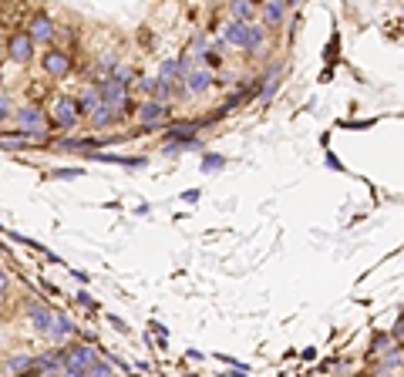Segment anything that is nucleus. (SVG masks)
Instances as JSON below:
<instances>
[{"label": "nucleus", "instance_id": "nucleus-1", "mask_svg": "<svg viewBox=\"0 0 404 377\" xmlns=\"http://www.w3.org/2000/svg\"><path fill=\"white\" fill-rule=\"evenodd\" d=\"M14 125H17L20 138H44V128H47V118L38 105H24L17 114H10Z\"/></svg>", "mask_w": 404, "mask_h": 377}, {"label": "nucleus", "instance_id": "nucleus-2", "mask_svg": "<svg viewBox=\"0 0 404 377\" xmlns=\"http://www.w3.org/2000/svg\"><path fill=\"white\" fill-rule=\"evenodd\" d=\"M40 68H44V75L61 81V77L71 75V54L68 51H58V47H51V51H44L40 54Z\"/></svg>", "mask_w": 404, "mask_h": 377}, {"label": "nucleus", "instance_id": "nucleus-3", "mask_svg": "<svg viewBox=\"0 0 404 377\" xmlns=\"http://www.w3.org/2000/svg\"><path fill=\"white\" fill-rule=\"evenodd\" d=\"M51 125L54 128H71L77 118H81V112H77V101L75 98H54V105H51Z\"/></svg>", "mask_w": 404, "mask_h": 377}, {"label": "nucleus", "instance_id": "nucleus-4", "mask_svg": "<svg viewBox=\"0 0 404 377\" xmlns=\"http://www.w3.org/2000/svg\"><path fill=\"white\" fill-rule=\"evenodd\" d=\"M31 54H34V40H31V34H27V31H14V34L7 38V57L17 61V64H27Z\"/></svg>", "mask_w": 404, "mask_h": 377}, {"label": "nucleus", "instance_id": "nucleus-5", "mask_svg": "<svg viewBox=\"0 0 404 377\" xmlns=\"http://www.w3.org/2000/svg\"><path fill=\"white\" fill-rule=\"evenodd\" d=\"M283 17H287V3L283 0H263V24L269 31L283 27Z\"/></svg>", "mask_w": 404, "mask_h": 377}, {"label": "nucleus", "instance_id": "nucleus-6", "mask_svg": "<svg viewBox=\"0 0 404 377\" xmlns=\"http://www.w3.org/2000/svg\"><path fill=\"white\" fill-rule=\"evenodd\" d=\"M27 34H31V40H44V44H47V40L54 38V20L47 17V14H34Z\"/></svg>", "mask_w": 404, "mask_h": 377}, {"label": "nucleus", "instance_id": "nucleus-7", "mask_svg": "<svg viewBox=\"0 0 404 377\" xmlns=\"http://www.w3.org/2000/svg\"><path fill=\"white\" fill-rule=\"evenodd\" d=\"M27 317H31V323L38 327L40 334H51V323H54V313H51L47 306H40V303H31V306H27Z\"/></svg>", "mask_w": 404, "mask_h": 377}, {"label": "nucleus", "instance_id": "nucleus-8", "mask_svg": "<svg viewBox=\"0 0 404 377\" xmlns=\"http://www.w3.org/2000/svg\"><path fill=\"white\" fill-rule=\"evenodd\" d=\"M165 112H169V108H165L162 101H145V105L138 108V118H142V121H145L149 128H155V125H158V121L165 118Z\"/></svg>", "mask_w": 404, "mask_h": 377}, {"label": "nucleus", "instance_id": "nucleus-9", "mask_svg": "<svg viewBox=\"0 0 404 377\" xmlns=\"http://www.w3.org/2000/svg\"><path fill=\"white\" fill-rule=\"evenodd\" d=\"M186 84H189V91H206V88H209L212 84V75L209 71H206V68H195V71H189V75H186Z\"/></svg>", "mask_w": 404, "mask_h": 377}, {"label": "nucleus", "instance_id": "nucleus-10", "mask_svg": "<svg viewBox=\"0 0 404 377\" xmlns=\"http://www.w3.org/2000/svg\"><path fill=\"white\" fill-rule=\"evenodd\" d=\"M226 44H232V47H243L246 44V20H232L230 27H226Z\"/></svg>", "mask_w": 404, "mask_h": 377}, {"label": "nucleus", "instance_id": "nucleus-11", "mask_svg": "<svg viewBox=\"0 0 404 377\" xmlns=\"http://www.w3.org/2000/svg\"><path fill=\"white\" fill-rule=\"evenodd\" d=\"M263 40H267V31L246 20V44H243V51H256V47H263Z\"/></svg>", "mask_w": 404, "mask_h": 377}, {"label": "nucleus", "instance_id": "nucleus-12", "mask_svg": "<svg viewBox=\"0 0 404 377\" xmlns=\"http://www.w3.org/2000/svg\"><path fill=\"white\" fill-rule=\"evenodd\" d=\"M182 75H186V64H179V61H165V64H162V71H158V81L175 84Z\"/></svg>", "mask_w": 404, "mask_h": 377}, {"label": "nucleus", "instance_id": "nucleus-13", "mask_svg": "<svg viewBox=\"0 0 404 377\" xmlns=\"http://www.w3.org/2000/svg\"><path fill=\"white\" fill-rule=\"evenodd\" d=\"M101 108V94H98V88L95 91H84L81 94V101H77V112L81 114H91V112H98Z\"/></svg>", "mask_w": 404, "mask_h": 377}, {"label": "nucleus", "instance_id": "nucleus-14", "mask_svg": "<svg viewBox=\"0 0 404 377\" xmlns=\"http://www.w3.org/2000/svg\"><path fill=\"white\" fill-rule=\"evenodd\" d=\"M17 14H20V0H0V20H7L14 27Z\"/></svg>", "mask_w": 404, "mask_h": 377}, {"label": "nucleus", "instance_id": "nucleus-15", "mask_svg": "<svg viewBox=\"0 0 404 377\" xmlns=\"http://www.w3.org/2000/svg\"><path fill=\"white\" fill-rule=\"evenodd\" d=\"M3 371L7 374H31V357H14L3 364Z\"/></svg>", "mask_w": 404, "mask_h": 377}, {"label": "nucleus", "instance_id": "nucleus-16", "mask_svg": "<svg viewBox=\"0 0 404 377\" xmlns=\"http://www.w3.org/2000/svg\"><path fill=\"white\" fill-rule=\"evenodd\" d=\"M232 17L250 20L253 17V0H232Z\"/></svg>", "mask_w": 404, "mask_h": 377}, {"label": "nucleus", "instance_id": "nucleus-17", "mask_svg": "<svg viewBox=\"0 0 404 377\" xmlns=\"http://www.w3.org/2000/svg\"><path fill=\"white\" fill-rule=\"evenodd\" d=\"M280 68H269V75H267V88H263V94H260V101H269L273 94H276V84H280Z\"/></svg>", "mask_w": 404, "mask_h": 377}, {"label": "nucleus", "instance_id": "nucleus-18", "mask_svg": "<svg viewBox=\"0 0 404 377\" xmlns=\"http://www.w3.org/2000/svg\"><path fill=\"white\" fill-rule=\"evenodd\" d=\"M58 323H51V330H54V337H68V334H75V323L68 320V317H54Z\"/></svg>", "mask_w": 404, "mask_h": 377}, {"label": "nucleus", "instance_id": "nucleus-19", "mask_svg": "<svg viewBox=\"0 0 404 377\" xmlns=\"http://www.w3.org/2000/svg\"><path fill=\"white\" fill-rule=\"evenodd\" d=\"M226 165V158L223 155H206V162H202V172H219Z\"/></svg>", "mask_w": 404, "mask_h": 377}, {"label": "nucleus", "instance_id": "nucleus-20", "mask_svg": "<svg viewBox=\"0 0 404 377\" xmlns=\"http://www.w3.org/2000/svg\"><path fill=\"white\" fill-rule=\"evenodd\" d=\"M387 343H391V337H384V334H377V337H374V343H371V354H377V350H391Z\"/></svg>", "mask_w": 404, "mask_h": 377}, {"label": "nucleus", "instance_id": "nucleus-21", "mask_svg": "<svg viewBox=\"0 0 404 377\" xmlns=\"http://www.w3.org/2000/svg\"><path fill=\"white\" fill-rule=\"evenodd\" d=\"M54 179H81V169H58Z\"/></svg>", "mask_w": 404, "mask_h": 377}, {"label": "nucleus", "instance_id": "nucleus-22", "mask_svg": "<svg viewBox=\"0 0 404 377\" xmlns=\"http://www.w3.org/2000/svg\"><path fill=\"white\" fill-rule=\"evenodd\" d=\"M10 114H14V108H10V101H7V98L0 94V118H10Z\"/></svg>", "mask_w": 404, "mask_h": 377}, {"label": "nucleus", "instance_id": "nucleus-23", "mask_svg": "<svg viewBox=\"0 0 404 377\" xmlns=\"http://www.w3.org/2000/svg\"><path fill=\"white\" fill-rule=\"evenodd\" d=\"M7 283H10V280H7V273H3V269H0V297H3V293H7Z\"/></svg>", "mask_w": 404, "mask_h": 377}]
</instances>
